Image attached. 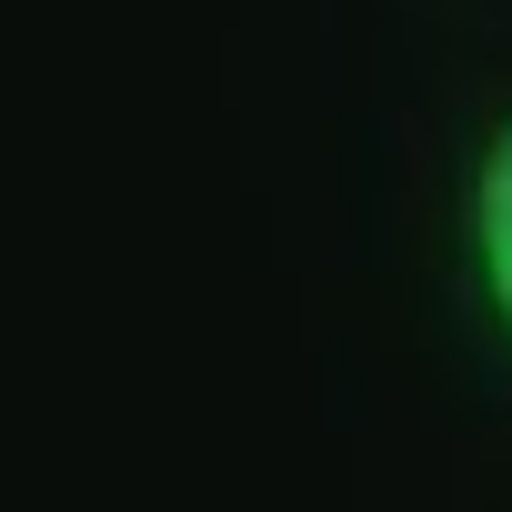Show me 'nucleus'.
Listing matches in <instances>:
<instances>
[{"label":"nucleus","mask_w":512,"mask_h":512,"mask_svg":"<svg viewBox=\"0 0 512 512\" xmlns=\"http://www.w3.org/2000/svg\"><path fill=\"white\" fill-rule=\"evenodd\" d=\"M472 282H482V302H492V322L512 342V121L472 161Z\"/></svg>","instance_id":"1"}]
</instances>
